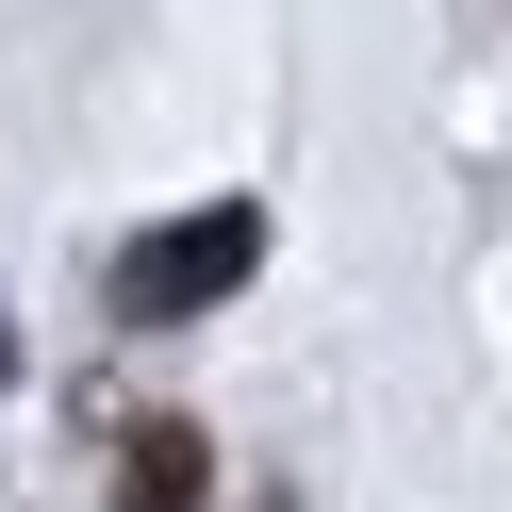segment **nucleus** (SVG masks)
<instances>
[{"mask_svg": "<svg viewBox=\"0 0 512 512\" xmlns=\"http://www.w3.org/2000/svg\"><path fill=\"white\" fill-rule=\"evenodd\" d=\"M248 265H265V215H248V199H199V215H166V232L116 248V314H133V331H182V314H215Z\"/></svg>", "mask_w": 512, "mask_h": 512, "instance_id": "1", "label": "nucleus"}, {"mask_svg": "<svg viewBox=\"0 0 512 512\" xmlns=\"http://www.w3.org/2000/svg\"><path fill=\"white\" fill-rule=\"evenodd\" d=\"M215 496V463H199V430L182 413H149L133 446H116V512H199Z\"/></svg>", "mask_w": 512, "mask_h": 512, "instance_id": "2", "label": "nucleus"}, {"mask_svg": "<svg viewBox=\"0 0 512 512\" xmlns=\"http://www.w3.org/2000/svg\"><path fill=\"white\" fill-rule=\"evenodd\" d=\"M0 364H17V331H0Z\"/></svg>", "mask_w": 512, "mask_h": 512, "instance_id": "3", "label": "nucleus"}]
</instances>
